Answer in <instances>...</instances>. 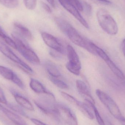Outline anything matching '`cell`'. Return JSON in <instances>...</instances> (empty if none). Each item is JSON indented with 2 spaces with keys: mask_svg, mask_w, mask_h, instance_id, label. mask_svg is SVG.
<instances>
[{
  "mask_svg": "<svg viewBox=\"0 0 125 125\" xmlns=\"http://www.w3.org/2000/svg\"><path fill=\"white\" fill-rule=\"evenodd\" d=\"M10 91L14 96L16 102L21 106L29 111H34L33 105L27 98L15 92L14 90L10 89Z\"/></svg>",
  "mask_w": 125,
  "mask_h": 125,
  "instance_id": "8fae6325",
  "label": "cell"
},
{
  "mask_svg": "<svg viewBox=\"0 0 125 125\" xmlns=\"http://www.w3.org/2000/svg\"></svg>",
  "mask_w": 125,
  "mask_h": 125,
  "instance_id": "8d00e7d4",
  "label": "cell"
},
{
  "mask_svg": "<svg viewBox=\"0 0 125 125\" xmlns=\"http://www.w3.org/2000/svg\"><path fill=\"white\" fill-rule=\"evenodd\" d=\"M25 6L28 9L33 10L36 8L37 0H24Z\"/></svg>",
  "mask_w": 125,
  "mask_h": 125,
  "instance_id": "484cf974",
  "label": "cell"
},
{
  "mask_svg": "<svg viewBox=\"0 0 125 125\" xmlns=\"http://www.w3.org/2000/svg\"><path fill=\"white\" fill-rule=\"evenodd\" d=\"M67 53L68 58V62L72 64L81 67L80 59L73 48L70 45L67 47Z\"/></svg>",
  "mask_w": 125,
  "mask_h": 125,
  "instance_id": "4fadbf2b",
  "label": "cell"
},
{
  "mask_svg": "<svg viewBox=\"0 0 125 125\" xmlns=\"http://www.w3.org/2000/svg\"><path fill=\"white\" fill-rule=\"evenodd\" d=\"M54 108L56 114L68 125H78L77 118L71 109L65 105L55 103Z\"/></svg>",
  "mask_w": 125,
  "mask_h": 125,
  "instance_id": "5b68a950",
  "label": "cell"
},
{
  "mask_svg": "<svg viewBox=\"0 0 125 125\" xmlns=\"http://www.w3.org/2000/svg\"><path fill=\"white\" fill-rule=\"evenodd\" d=\"M0 111H1L7 117L16 125H26V122L17 114L6 108L0 104Z\"/></svg>",
  "mask_w": 125,
  "mask_h": 125,
  "instance_id": "30bf717a",
  "label": "cell"
},
{
  "mask_svg": "<svg viewBox=\"0 0 125 125\" xmlns=\"http://www.w3.org/2000/svg\"><path fill=\"white\" fill-rule=\"evenodd\" d=\"M122 125H125V118L123 117L119 120Z\"/></svg>",
  "mask_w": 125,
  "mask_h": 125,
  "instance_id": "d590c367",
  "label": "cell"
},
{
  "mask_svg": "<svg viewBox=\"0 0 125 125\" xmlns=\"http://www.w3.org/2000/svg\"><path fill=\"white\" fill-rule=\"evenodd\" d=\"M66 68L71 73L76 75H79L80 74L81 67L72 64L67 62L65 65Z\"/></svg>",
  "mask_w": 125,
  "mask_h": 125,
  "instance_id": "44dd1931",
  "label": "cell"
},
{
  "mask_svg": "<svg viewBox=\"0 0 125 125\" xmlns=\"http://www.w3.org/2000/svg\"><path fill=\"white\" fill-rule=\"evenodd\" d=\"M61 5L67 11L72 14L81 24L86 28H89V25L87 21L82 16L79 10L73 5L70 3L67 0H58Z\"/></svg>",
  "mask_w": 125,
  "mask_h": 125,
  "instance_id": "ba28073f",
  "label": "cell"
},
{
  "mask_svg": "<svg viewBox=\"0 0 125 125\" xmlns=\"http://www.w3.org/2000/svg\"><path fill=\"white\" fill-rule=\"evenodd\" d=\"M29 85L31 90L36 93L43 94H48L51 93L48 91L42 83L35 79H31Z\"/></svg>",
  "mask_w": 125,
  "mask_h": 125,
  "instance_id": "7c38bea8",
  "label": "cell"
},
{
  "mask_svg": "<svg viewBox=\"0 0 125 125\" xmlns=\"http://www.w3.org/2000/svg\"><path fill=\"white\" fill-rule=\"evenodd\" d=\"M98 1H100V2H103V3H104L106 4H109L111 3V1L108 0H97Z\"/></svg>",
  "mask_w": 125,
  "mask_h": 125,
  "instance_id": "e575fe53",
  "label": "cell"
},
{
  "mask_svg": "<svg viewBox=\"0 0 125 125\" xmlns=\"http://www.w3.org/2000/svg\"><path fill=\"white\" fill-rule=\"evenodd\" d=\"M105 62L112 73L118 79L122 81L125 80V76L124 73L110 58Z\"/></svg>",
  "mask_w": 125,
  "mask_h": 125,
  "instance_id": "2e32d148",
  "label": "cell"
},
{
  "mask_svg": "<svg viewBox=\"0 0 125 125\" xmlns=\"http://www.w3.org/2000/svg\"><path fill=\"white\" fill-rule=\"evenodd\" d=\"M31 121L35 125H47L36 119H31Z\"/></svg>",
  "mask_w": 125,
  "mask_h": 125,
  "instance_id": "1f68e13d",
  "label": "cell"
},
{
  "mask_svg": "<svg viewBox=\"0 0 125 125\" xmlns=\"http://www.w3.org/2000/svg\"><path fill=\"white\" fill-rule=\"evenodd\" d=\"M81 3L83 7V11H84L87 15H91L92 13V7L91 5L86 1H83Z\"/></svg>",
  "mask_w": 125,
  "mask_h": 125,
  "instance_id": "83f0119b",
  "label": "cell"
},
{
  "mask_svg": "<svg viewBox=\"0 0 125 125\" xmlns=\"http://www.w3.org/2000/svg\"><path fill=\"white\" fill-rule=\"evenodd\" d=\"M14 26L17 31L16 33L22 38L29 40H31L33 39L32 33L27 28L18 22L14 23Z\"/></svg>",
  "mask_w": 125,
  "mask_h": 125,
  "instance_id": "5bb4252c",
  "label": "cell"
},
{
  "mask_svg": "<svg viewBox=\"0 0 125 125\" xmlns=\"http://www.w3.org/2000/svg\"><path fill=\"white\" fill-rule=\"evenodd\" d=\"M12 81L22 89H23L25 88L24 84L21 79L18 77V76L15 73L13 79L12 80Z\"/></svg>",
  "mask_w": 125,
  "mask_h": 125,
  "instance_id": "4316f807",
  "label": "cell"
},
{
  "mask_svg": "<svg viewBox=\"0 0 125 125\" xmlns=\"http://www.w3.org/2000/svg\"><path fill=\"white\" fill-rule=\"evenodd\" d=\"M93 110L94 112L96 120H97L98 125H105L104 121L101 117L99 112L98 111L97 109L95 107V105L93 106Z\"/></svg>",
  "mask_w": 125,
  "mask_h": 125,
  "instance_id": "d4e9b609",
  "label": "cell"
},
{
  "mask_svg": "<svg viewBox=\"0 0 125 125\" xmlns=\"http://www.w3.org/2000/svg\"><path fill=\"white\" fill-rule=\"evenodd\" d=\"M95 93L101 102L114 117L119 120L124 117L116 103L108 94L99 89L96 90Z\"/></svg>",
  "mask_w": 125,
  "mask_h": 125,
  "instance_id": "277c9868",
  "label": "cell"
},
{
  "mask_svg": "<svg viewBox=\"0 0 125 125\" xmlns=\"http://www.w3.org/2000/svg\"><path fill=\"white\" fill-rule=\"evenodd\" d=\"M0 102L6 105L7 101L3 90L0 87Z\"/></svg>",
  "mask_w": 125,
  "mask_h": 125,
  "instance_id": "f546056e",
  "label": "cell"
},
{
  "mask_svg": "<svg viewBox=\"0 0 125 125\" xmlns=\"http://www.w3.org/2000/svg\"><path fill=\"white\" fill-rule=\"evenodd\" d=\"M41 36L44 42L49 47L61 54L64 53L63 46L56 37L45 32H42Z\"/></svg>",
  "mask_w": 125,
  "mask_h": 125,
  "instance_id": "52a82bcc",
  "label": "cell"
},
{
  "mask_svg": "<svg viewBox=\"0 0 125 125\" xmlns=\"http://www.w3.org/2000/svg\"><path fill=\"white\" fill-rule=\"evenodd\" d=\"M61 94L62 97L69 103L75 106L76 107L78 106L80 101H79L76 98L64 92H61Z\"/></svg>",
  "mask_w": 125,
  "mask_h": 125,
  "instance_id": "7402d4cb",
  "label": "cell"
},
{
  "mask_svg": "<svg viewBox=\"0 0 125 125\" xmlns=\"http://www.w3.org/2000/svg\"><path fill=\"white\" fill-rule=\"evenodd\" d=\"M122 48L123 52L124 54L125 58V39L123 40L122 44Z\"/></svg>",
  "mask_w": 125,
  "mask_h": 125,
  "instance_id": "836d02e7",
  "label": "cell"
},
{
  "mask_svg": "<svg viewBox=\"0 0 125 125\" xmlns=\"http://www.w3.org/2000/svg\"><path fill=\"white\" fill-rule=\"evenodd\" d=\"M55 21L60 30L67 35L73 44L95 55L90 46V42L84 38L73 26L66 21L59 18H56Z\"/></svg>",
  "mask_w": 125,
  "mask_h": 125,
  "instance_id": "6da1fadb",
  "label": "cell"
},
{
  "mask_svg": "<svg viewBox=\"0 0 125 125\" xmlns=\"http://www.w3.org/2000/svg\"><path fill=\"white\" fill-rule=\"evenodd\" d=\"M72 5H73L76 8H77L79 11H83V7L81 2L79 0H67Z\"/></svg>",
  "mask_w": 125,
  "mask_h": 125,
  "instance_id": "f1b7e54d",
  "label": "cell"
},
{
  "mask_svg": "<svg viewBox=\"0 0 125 125\" xmlns=\"http://www.w3.org/2000/svg\"><path fill=\"white\" fill-rule=\"evenodd\" d=\"M0 37L3 39L5 41V42L9 46H11L14 49H16L17 47L14 40H12L10 37L7 36V34L6 33L5 31L0 26Z\"/></svg>",
  "mask_w": 125,
  "mask_h": 125,
  "instance_id": "d6986e66",
  "label": "cell"
},
{
  "mask_svg": "<svg viewBox=\"0 0 125 125\" xmlns=\"http://www.w3.org/2000/svg\"><path fill=\"white\" fill-rule=\"evenodd\" d=\"M96 15L98 23L104 31L112 36L117 34L119 31L117 23L107 10L100 9Z\"/></svg>",
  "mask_w": 125,
  "mask_h": 125,
  "instance_id": "7a4b0ae2",
  "label": "cell"
},
{
  "mask_svg": "<svg viewBox=\"0 0 125 125\" xmlns=\"http://www.w3.org/2000/svg\"><path fill=\"white\" fill-rule=\"evenodd\" d=\"M0 3L8 8L13 9L18 6V0H0Z\"/></svg>",
  "mask_w": 125,
  "mask_h": 125,
  "instance_id": "603a6c76",
  "label": "cell"
},
{
  "mask_svg": "<svg viewBox=\"0 0 125 125\" xmlns=\"http://www.w3.org/2000/svg\"><path fill=\"white\" fill-rule=\"evenodd\" d=\"M76 86L78 92L84 98V100L90 101L95 104V102L91 95L90 90L85 82L81 80H76Z\"/></svg>",
  "mask_w": 125,
  "mask_h": 125,
  "instance_id": "9c48e42d",
  "label": "cell"
},
{
  "mask_svg": "<svg viewBox=\"0 0 125 125\" xmlns=\"http://www.w3.org/2000/svg\"><path fill=\"white\" fill-rule=\"evenodd\" d=\"M48 3L51 5L52 7L55 8V0H46Z\"/></svg>",
  "mask_w": 125,
  "mask_h": 125,
  "instance_id": "d6a6232c",
  "label": "cell"
},
{
  "mask_svg": "<svg viewBox=\"0 0 125 125\" xmlns=\"http://www.w3.org/2000/svg\"><path fill=\"white\" fill-rule=\"evenodd\" d=\"M17 49L21 55L29 62L34 64H40V59L37 54L22 40V37L16 32L12 34Z\"/></svg>",
  "mask_w": 125,
  "mask_h": 125,
  "instance_id": "3957f363",
  "label": "cell"
},
{
  "mask_svg": "<svg viewBox=\"0 0 125 125\" xmlns=\"http://www.w3.org/2000/svg\"><path fill=\"white\" fill-rule=\"evenodd\" d=\"M90 45L95 55L99 56L105 61L110 58L103 50L97 46L93 42H90Z\"/></svg>",
  "mask_w": 125,
  "mask_h": 125,
  "instance_id": "e0dca14e",
  "label": "cell"
},
{
  "mask_svg": "<svg viewBox=\"0 0 125 125\" xmlns=\"http://www.w3.org/2000/svg\"><path fill=\"white\" fill-rule=\"evenodd\" d=\"M15 73L10 68L0 65V75L6 79L12 81Z\"/></svg>",
  "mask_w": 125,
  "mask_h": 125,
  "instance_id": "ac0fdd59",
  "label": "cell"
},
{
  "mask_svg": "<svg viewBox=\"0 0 125 125\" xmlns=\"http://www.w3.org/2000/svg\"><path fill=\"white\" fill-rule=\"evenodd\" d=\"M42 8L48 13H51L52 12V10L50 6L47 4L42 2Z\"/></svg>",
  "mask_w": 125,
  "mask_h": 125,
  "instance_id": "4dcf8cb0",
  "label": "cell"
},
{
  "mask_svg": "<svg viewBox=\"0 0 125 125\" xmlns=\"http://www.w3.org/2000/svg\"><path fill=\"white\" fill-rule=\"evenodd\" d=\"M0 51L6 57L17 63L25 72L29 74H33V69L23 61L4 42L0 40Z\"/></svg>",
  "mask_w": 125,
  "mask_h": 125,
  "instance_id": "8992f818",
  "label": "cell"
},
{
  "mask_svg": "<svg viewBox=\"0 0 125 125\" xmlns=\"http://www.w3.org/2000/svg\"><path fill=\"white\" fill-rule=\"evenodd\" d=\"M44 67L50 76L59 78L61 76L60 71L57 66L53 62H45Z\"/></svg>",
  "mask_w": 125,
  "mask_h": 125,
  "instance_id": "9a60e30c",
  "label": "cell"
},
{
  "mask_svg": "<svg viewBox=\"0 0 125 125\" xmlns=\"http://www.w3.org/2000/svg\"><path fill=\"white\" fill-rule=\"evenodd\" d=\"M6 105L8 107H9L10 109H11L12 111H14L20 114L22 116L25 117L27 116V115H26L25 112H24V110L20 106L15 104L8 103H7Z\"/></svg>",
  "mask_w": 125,
  "mask_h": 125,
  "instance_id": "cb8c5ba5",
  "label": "cell"
},
{
  "mask_svg": "<svg viewBox=\"0 0 125 125\" xmlns=\"http://www.w3.org/2000/svg\"><path fill=\"white\" fill-rule=\"evenodd\" d=\"M50 79L53 83L59 88L62 89H66L68 88V86L67 84L64 81L59 79V78L50 76Z\"/></svg>",
  "mask_w": 125,
  "mask_h": 125,
  "instance_id": "ffe728a7",
  "label": "cell"
}]
</instances>
